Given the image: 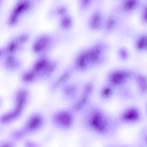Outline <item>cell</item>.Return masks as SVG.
Masks as SVG:
<instances>
[{
	"mask_svg": "<svg viewBox=\"0 0 147 147\" xmlns=\"http://www.w3.org/2000/svg\"><path fill=\"white\" fill-rule=\"evenodd\" d=\"M92 89V86L91 84H88L85 86L82 96L73 106V109L74 110L80 111L84 108L87 102Z\"/></svg>",
	"mask_w": 147,
	"mask_h": 147,
	"instance_id": "9",
	"label": "cell"
},
{
	"mask_svg": "<svg viewBox=\"0 0 147 147\" xmlns=\"http://www.w3.org/2000/svg\"><path fill=\"white\" fill-rule=\"evenodd\" d=\"M89 123L92 129L101 133L105 132L109 127L107 119L102 113L99 111L93 113L90 119Z\"/></svg>",
	"mask_w": 147,
	"mask_h": 147,
	"instance_id": "2",
	"label": "cell"
},
{
	"mask_svg": "<svg viewBox=\"0 0 147 147\" xmlns=\"http://www.w3.org/2000/svg\"><path fill=\"white\" fill-rule=\"evenodd\" d=\"M142 18L143 20L145 22H146V6L144 8L142 13Z\"/></svg>",
	"mask_w": 147,
	"mask_h": 147,
	"instance_id": "25",
	"label": "cell"
},
{
	"mask_svg": "<svg viewBox=\"0 0 147 147\" xmlns=\"http://www.w3.org/2000/svg\"><path fill=\"white\" fill-rule=\"evenodd\" d=\"M51 60L49 54L38 56L31 70L37 76L46 75Z\"/></svg>",
	"mask_w": 147,
	"mask_h": 147,
	"instance_id": "3",
	"label": "cell"
},
{
	"mask_svg": "<svg viewBox=\"0 0 147 147\" xmlns=\"http://www.w3.org/2000/svg\"><path fill=\"white\" fill-rule=\"evenodd\" d=\"M88 49V55L90 64H97L102 58L103 48L100 45H97Z\"/></svg>",
	"mask_w": 147,
	"mask_h": 147,
	"instance_id": "10",
	"label": "cell"
},
{
	"mask_svg": "<svg viewBox=\"0 0 147 147\" xmlns=\"http://www.w3.org/2000/svg\"><path fill=\"white\" fill-rule=\"evenodd\" d=\"M69 7L67 4L61 3L54 6L50 11L49 15L52 18H59L70 13Z\"/></svg>",
	"mask_w": 147,
	"mask_h": 147,
	"instance_id": "11",
	"label": "cell"
},
{
	"mask_svg": "<svg viewBox=\"0 0 147 147\" xmlns=\"http://www.w3.org/2000/svg\"><path fill=\"white\" fill-rule=\"evenodd\" d=\"M54 119L56 123L59 125L64 127H67L72 124L73 118L71 112L63 111L57 113L55 116Z\"/></svg>",
	"mask_w": 147,
	"mask_h": 147,
	"instance_id": "7",
	"label": "cell"
},
{
	"mask_svg": "<svg viewBox=\"0 0 147 147\" xmlns=\"http://www.w3.org/2000/svg\"><path fill=\"white\" fill-rule=\"evenodd\" d=\"M64 91L67 96L70 97H72L76 95L77 88L74 86L69 85L64 88Z\"/></svg>",
	"mask_w": 147,
	"mask_h": 147,
	"instance_id": "19",
	"label": "cell"
},
{
	"mask_svg": "<svg viewBox=\"0 0 147 147\" xmlns=\"http://www.w3.org/2000/svg\"><path fill=\"white\" fill-rule=\"evenodd\" d=\"M91 1L88 0H79L77 2L78 9L80 12H82L86 9L91 3Z\"/></svg>",
	"mask_w": 147,
	"mask_h": 147,
	"instance_id": "18",
	"label": "cell"
},
{
	"mask_svg": "<svg viewBox=\"0 0 147 147\" xmlns=\"http://www.w3.org/2000/svg\"><path fill=\"white\" fill-rule=\"evenodd\" d=\"M137 80L140 90L142 92H145L147 90L146 79L142 75H139L137 78Z\"/></svg>",
	"mask_w": 147,
	"mask_h": 147,
	"instance_id": "17",
	"label": "cell"
},
{
	"mask_svg": "<svg viewBox=\"0 0 147 147\" xmlns=\"http://www.w3.org/2000/svg\"><path fill=\"white\" fill-rule=\"evenodd\" d=\"M116 23V18L114 16H111L107 20L106 23V28L107 30L112 29Z\"/></svg>",
	"mask_w": 147,
	"mask_h": 147,
	"instance_id": "22",
	"label": "cell"
},
{
	"mask_svg": "<svg viewBox=\"0 0 147 147\" xmlns=\"http://www.w3.org/2000/svg\"><path fill=\"white\" fill-rule=\"evenodd\" d=\"M57 34L50 32H43L37 35L31 47L32 53L37 56L49 54L60 41Z\"/></svg>",
	"mask_w": 147,
	"mask_h": 147,
	"instance_id": "1",
	"label": "cell"
},
{
	"mask_svg": "<svg viewBox=\"0 0 147 147\" xmlns=\"http://www.w3.org/2000/svg\"><path fill=\"white\" fill-rule=\"evenodd\" d=\"M139 4V2L137 0H125L122 3V6L125 11H130L136 9Z\"/></svg>",
	"mask_w": 147,
	"mask_h": 147,
	"instance_id": "15",
	"label": "cell"
},
{
	"mask_svg": "<svg viewBox=\"0 0 147 147\" xmlns=\"http://www.w3.org/2000/svg\"><path fill=\"white\" fill-rule=\"evenodd\" d=\"M140 117V113L138 110L134 107L127 109L122 114V119L126 122H133L137 120Z\"/></svg>",
	"mask_w": 147,
	"mask_h": 147,
	"instance_id": "12",
	"label": "cell"
},
{
	"mask_svg": "<svg viewBox=\"0 0 147 147\" xmlns=\"http://www.w3.org/2000/svg\"><path fill=\"white\" fill-rule=\"evenodd\" d=\"M137 49L139 51L145 50L147 47V37L143 35L139 37L137 40L136 44Z\"/></svg>",
	"mask_w": 147,
	"mask_h": 147,
	"instance_id": "16",
	"label": "cell"
},
{
	"mask_svg": "<svg viewBox=\"0 0 147 147\" xmlns=\"http://www.w3.org/2000/svg\"><path fill=\"white\" fill-rule=\"evenodd\" d=\"M74 63L75 67L80 70L85 69L90 64L88 49L78 51L75 56Z\"/></svg>",
	"mask_w": 147,
	"mask_h": 147,
	"instance_id": "4",
	"label": "cell"
},
{
	"mask_svg": "<svg viewBox=\"0 0 147 147\" xmlns=\"http://www.w3.org/2000/svg\"><path fill=\"white\" fill-rule=\"evenodd\" d=\"M132 73L123 70H118L112 73L109 78L110 83L113 85L118 86L124 84L126 80L132 76Z\"/></svg>",
	"mask_w": 147,
	"mask_h": 147,
	"instance_id": "6",
	"label": "cell"
},
{
	"mask_svg": "<svg viewBox=\"0 0 147 147\" xmlns=\"http://www.w3.org/2000/svg\"><path fill=\"white\" fill-rule=\"evenodd\" d=\"M119 55L122 58L125 59L127 57L128 54L126 50L122 49L119 51Z\"/></svg>",
	"mask_w": 147,
	"mask_h": 147,
	"instance_id": "24",
	"label": "cell"
},
{
	"mask_svg": "<svg viewBox=\"0 0 147 147\" xmlns=\"http://www.w3.org/2000/svg\"><path fill=\"white\" fill-rule=\"evenodd\" d=\"M74 23V18L70 13L58 18V27L60 30L63 32H67L71 30Z\"/></svg>",
	"mask_w": 147,
	"mask_h": 147,
	"instance_id": "8",
	"label": "cell"
},
{
	"mask_svg": "<svg viewBox=\"0 0 147 147\" xmlns=\"http://www.w3.org/2000/svg\"><path fill=\"white\" fill-rule=\"evenodd\" d=\"M2 103V100L1 98H0V106L1 105Z\"/></svg>",
	"mask_w": 147,
	"mask_h": 147,
	"instance_id": "26",
	"label": "cell"
},
{
	"mask_svg": "<svg viewBox=\"0 0 147 147\" xmlns=\"http://www.w3.org/2000/svg\"><path fill=\"white\" fill-rule=\"evenodd\" d=\"M42 117L38 115H34L30 117L21 128L26 134L28 133L33 131L39 128L42 125Z\"/></svg>",
	"mask_w": 147,
	"mask_h": 147,
	"instance_id": "5",
	"label": "cell"
},
{
	"mask_svg": "<svg viewBox=\"0 0 147 147\" xmlns=\"http://www.w3.org/2000/svg\"><path fill=\"white\" fill-rule=\"evenodd\" d=\"M102 16L99 12L95 13L90 18L89 22L90 27L93 30H97L100 28L102 22Z\"/></svg>",
	"mask_w": 147,
	"mask_h": 147,
	"instance_id": "13",
	"label": "cell"
},
{
	"mask_svg": "<svg viewBox=\"0 0 147 147\" xmlns=\"http://www.w3.org/2000/svg\"><path fill=\"white\" fill-rule=\"evenodd\" d=\"M112 89L109 87L103 88L101 91V95L103 97L107 98L109 97L113 94Z\"/></svg>",
	"mask_w": 147,
	"mask_h": 147,
	"instance_id": "23",
	"label": "cell"
},
{
	"mask_svg": "<svg viewBox=\"0 0 147 147\" xmlns=\"http://www.w3.org/2000/svg\"><path fill=\"white\" fill-rule=\"evenodd\" d=\"M70 74L69 71L64 73L57 80L55 84L56 86L63 84L66 82L69 78Z\"/></svg>",
	"mask_w": 147,
	"mask_h": 147,
	"instance_id": "21",
	"label": "cell"
},
{
	"mask_svg": "<svg viewBox=\"0 0 147 147\" xmlns=\"http://www.w3.org/2000/svg\"><path fill=\"white\" fill-rule=\"evenodd\" d=\"M37 75L31 70L24 72L21 75V79L24 82L29 83L34 81Z\"/></svg>",
	"mask_w": 147,
	"mask_h": 147,
	"instance_id": "14",
	"label": "cell"
},
{
	"mask_svg": "<svg viewBox=\"0 0 147 147\" xmlns=\"http://www.w3.org/2000/svg\"><path fill=\"white\" fill-rule=\"evenodd\" d=\"M0 147H16L15 141L10 139L0 141Z\"/></svg>",
	"mask_w": 147,
	"mask_h": 147,
	"instance_id": "20",
	"label": "cell"
}]
</instances>
